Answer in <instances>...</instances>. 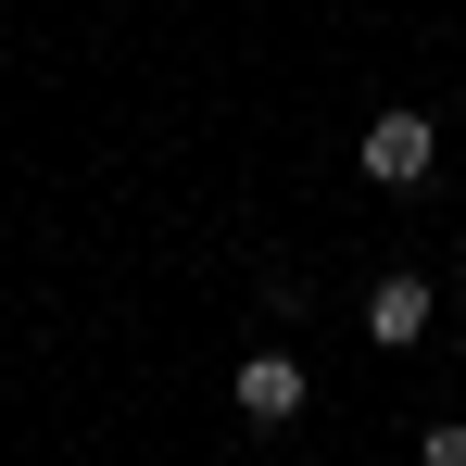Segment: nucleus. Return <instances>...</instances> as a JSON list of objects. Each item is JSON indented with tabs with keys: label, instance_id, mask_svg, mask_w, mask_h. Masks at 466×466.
Returning <instances> with one entry per match:
<instances>
[{
	"label": "nucleus",
	"instance_id": "1",
	"mask_svg": "<svg viewBox=\"0 0 466 466\" xmlns=\"http://www.w3.org/2000/svg\"><path fill=\"white\" fill-rule=\"evenodd\" d=\"M429 164H441V127H429L416 101H390V114H366V177H379V189H416Z\"/></svg>",
	"mask_w": 466,
	"mask_h": 466
},
{
	"label": "nucleus",
	"instance_id": "2",
	"mask_svg": "<svg viewBox=\"0 0 466 466\" xmlns=\"http://www.w3.org/2000/svg\"><path fill=\"white\" fill-rule=\"evenodd\" d=\"M429 315H441V290H429L416 265H390L379 290H366V340H390V353H416V340H429Z\"/></svg>",
	"mask_w": 466,
	"mask_h": 466
},
{
	"label": "nucleus",
	"instance_id": "3",
	"mask_svg": "<svg viewBox=\"0 0 466 466\" xmlns=\"http://www.w3.org/2000/svg\"><path fill=\"white\" fill-rule=\"evenodd\" d=\"M303 416V353H239V429H290Z\"/></svg>",
	"mask_w": 466,
	"mask_h": 466
},
{
	"label": "nucleus",
	"instance_id": "4",
	"mask_svg": "<svg viewBox=\"0 0 466 466\" xmlns=\"http://www.w3.org/2000/svg\"><path fill=\"white\" fill-rule=\"evenodd\" d=\"M416 466H466V416H429L416 429Z\"/></svg>",
	"mask_w": 466,
	"mask_h": 466
}]
</instances>
